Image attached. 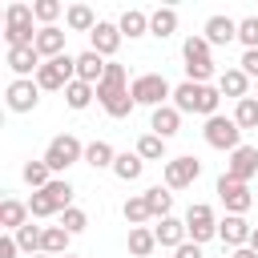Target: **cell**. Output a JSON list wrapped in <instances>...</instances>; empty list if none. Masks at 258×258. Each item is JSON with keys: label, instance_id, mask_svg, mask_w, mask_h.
<instances>
[{"label": "cell", "instance_id": "obj_1", "mask_svg": "<svg viewBox=\"0 0 258 258\" xmlns=\"http://www.w3.org/2000/svg\"><path fill=\"white\" fill-rule=\"evenodd\" d=\"M181 117L185 113H202V117H218V105H222V93L218 85H194V81H181L173 85V101H169Z\"/></svg>", "mask_w": 258, "mask_h": 258}, {"label": "cell", "instance_id": "obj_2", "mask_svg": "<svg viewBox=\"0 0 258 258\" xmlns=\"http://www.w3.org/2000/svg\"><path fill=\"white\" fill-rule=\"evenodd\" d=\"M32 4H8L4 8V44L8 48H24V44H36V32L32 28Z\"/></svg>", "mask_w": 258, "mask_h": 258}, {"label": "cell", "instance_id": "obj_3", "mask_svg": "<svg viewBox=\"0 0 258 258\" xmlns=\"http://www.w3.org/2000/svg\"><path fill=\"white\" fill-rule=\"evenodd\" d=\"M129 93H133L137 105H149V109H161V105L173 101V85H169L161 73H141V77H133Z\"/></svg>", "mask_w": 258, "mask_h": 258}, {"label": "cell", "instance_id": "obj_4", "mask_svg": "<svg viewBox=\"0 0 258 258\" xmlns=\"http://www.w3.org/2000/svg\"><path fill=\"white\" fill-rule=\"evenodd\" d=\"M77 161H85V145H81L77 133H60V137L48 141V149H44V165H48L52 173H64V169L77 165Z\"/></svg>", "mask_w": 258, "mask_h": 258}, {"label": "cell", "instance_id": "obj_5", "mask_svg": "<svg viewBox=\"0 0 258 258\" xmlns=\"http://www.w3.org/2000/svg\"><path fill=\"white\" fill-rule=\"evenodd\" d=\"M202 137H206V145L210 149H226V153H234L238 145H242V129H238V121L234 117H206V125H202Z\"/></svg>", "mask_w": 258, "mask_h": 258}, {"label": "cell", "instance_id": "obj_6", "mask_svg": "<svg viewBox=\"0 0 258 258\" xmlns=\"http://www.w3.org/2000/svg\"><path fill=\"white\" fill-rule=\"evenodd\" d=\"M185 234L198 246H206L210 238H218V218H214V210L206 202H189V210H185Z\"/></svg>", "mask_w": 258, "mask_h": 258}, {"label": "cell", "instance_id": "obj_7", "mask_svg": "<svg viewBox=\"0 0 258 258\" xmlns=\"http://www.w3.org/2000/svg\"><path fill=\"white\" fill-rule=\"evenodd\" d=\"M218 198H222L226 214H242V218H246V210L254 206L250 185H246V181H234L230 173H222V177H218Z\"/></svg>", "mask_w": 258, "mask_h": 258}, {"label": "cell", "instance_id": "obj_8", "mask_svg": "<svg viewBox=\"0 0 258 258\" xmlns=\"http://www.w3.org/2000/svg\"><path fill=\"white\" fill-rule=\"evenodd\" d=\"M198 177H202V161L198 157L185 153V157H169L165 161V185L169 189H189Z\"/></svg>", "mask_w": 258, "mask_h": 258}, {"label": "cell", "instance_id": "obj_9", "mask_svg": "<svg viewBox=\"0 0 258 258\" xmlns=\"http://www.w3.org/2000/svg\"><path fill=\"white\" fill-rule=\"evenodd\" d=\"M4 101H8V109L12 113H32L36 105H40V85L28 77V81H12L8 89H4Z\"/></svg>", "mask_w": 258, "mask_h": 258}, {"label": "cell", "instance_id": "obj_10", "mask_svg": "<svg viewBox=\"0 0 258 258\" xmlns=\"http://www.w3.org/2000/svg\"><path fill=\"white\" fill-rule=\"evenodd\" d=\"M4 60H8V69L16 73V81H28V77H36V69L44 64V56L36 52V44H24V48H8V52H4Z\"/></svg>", "mask_w": 258, "mask_h": 258}, {"label": "cell", "instance_id": "obj_11", "mask_svg": "<svg viewBox=\"0 0 258 258\" xmlns=\"http://www.w3.org/2000/svg\"><path fill=\"white\" fill-rule=\"evenodd\" d=\"M121 40H125V36H121V28H117L113 20H101V24L89 32V48H93L97 56H105V60L121 48Z\"/></svg>", "mask_w": 258, "mask_h": 258}, {"label": "cell", "instance_id": "obj_12", "mask_svg": "<svg viewBox=\"0 0 258 258\" xmlns=\"http://www.w3.org/2000/svg\"><path fill=\"white\" fill-rule=\"evenodd\" d=\"M250 234H254V226H250L242 214H226V218L218 222V238H222L230 250H238V246H250Z\"/></svg>", "mask_w": 258, "mask_h": 258}, {"label": "cell", "instance_id": "obj_13", "mask_svg": "<svg viewBox=\"0 0 258 258\" xmlns=\"http://www.w3.org/2000/svg\"><path fill=\"white\" fill-rule=\"evenodd\" d=\"M226 173H230L234 181H250V177L258 173V149H254V145H238V149L230 153V161H226Z\"/></svg>", "mask_w": 258, "mask_h": 258}, {"label": "cell", "instance_id": "obj_14", "mask_svg": "<svg viewBox=\"0 0 258 258\" xmlns=\"http://www.w3.org/2000/svg\"><path fill=\"white\" fill-rule=\"evenodd\" d=\"M97 101H101V109H105L113 121L129 117V113H133V105H137L129 89H97Z\"/></svg>", "mask_w": 258, "mask_h": 258}, {"label": "cell", "instance_id": "obj_15", "mask_svg": "<svg viewBox=\"0 0 258 258\" xmlns=\"http://www.w3.org/2000/svg\"><path fill=\"white\" fill-rule=\"evenodd\" d=\"M218 93L222 97H234V101H246L250 97V77L234 64V69H222L218 73Z\"/></svg>", "mask_w": 258, "mask_h": 258}, {"label": "cell", "instance_id": "obj_16", "mask_svg": "<svg viewBox=\"0 0 258 258\" xmlns=\"http://www.w3.org/2000/svg\"><path fill=\"white\" fill-rule=\"evenodd\" d=\"M153 234H157V246H165V250H177L181 242H189V234H185V218H161L157 226H153Z\"/></svg>", "mask_w": 258, "mask_h": 258}, {"label": "cell", "instance_id": "obj_17", "mask_svg": "<svg viewBox=\"0 0 258 258\" xmlns=\"http://www.w3.org/2000/svg\"><path fill=\"white\" fill-rule=\"evenodd\" d=\"M202 36L210 40V48L214 44H230V40H238V20H230V16H210L206 20V28H202Z\"/></svg>", "mask_w": 258, "mask_h": 258}, {"label": "cell", "instance_id": "obj_18", "mask_svg": "<svg viewBox=\"0 0 258 258\" xmlns=\"http://www.w3.org/2000/svg\"><path fill=\"white\" fill-rule=\"evenodd\" d=\"M149 133H157L161 141H169L173 133H181V113H177L173 105H161V109H153V117H149Z\"/></svg>", "mask_w": 258, "mask_h": 258}, {"label": "cell", "instance_id": "obj_19", "mask_svg": "<svg viewBox=\"0 0 258 258\" xmlns=\"http://www.w3.org/2000/svg\"><path fill=\"white\" fill-rule=\"evenodd\" d=\"M64 28H56V24H48V28H40L36 32V52L44 56V60H52V56H64Z\"/></svg>", "mask_w": 258, "mask_h": 258}, {"label": "cell", "instance_id": "obj_20", "mask_svg": "<svg viewBox=\"0 0 258 258\" xmlns=\"http://www.w3.org/2000/svg\"><path fill=\"white\" fill-rule=\"evenodd\" d=\"M105 56H97L93 48H85L81 56H77V81H85V85H101V77H105Z\"/></svg>", "mask_w": 258, "mask_h": 258}, {"label": "cell", "instance_id": "obj_21", "mask_svg": "<svg viewBox=\"0 0 258 258\" xmlns=\"http://www.w3.org/2000/svg\"><path fill=\"white\" fill-rule=\"evenodd\" d=\"M28 202H16V198H4L0 202V226L8 230V234H16L20 226H28Z\"/></svg>", "mask_w": 258, "mask_h": 258}, {"label": "cell", "instance_id": "obj_22", "mask_svg": "<svg viewBox=\"0 0 258 258\" xmlns=\"http://www.w3.org/2000/svg\"><path fill=\"white\" fill-rule=\"evenodd\" d=\"M64 24H69L73 32H93L101 20H97V12H93L89 4H69V8H64Z\"/></svg>", "mask_w": 258, "mask_h": 258}, {"label": "cell", "instance_id": "obj_23", "mask_svg": "<svg viewBox=\"0 0 258 258\" xmlns=\"http://www.w3.org/2000/svg\"><path fill=\"white\" fill-rule=\"evenodd\" d=\"M117 28H121V36H129V40L145 36V32H149V12H141V8H125L121 20H117Z\"/></svg>", "mask_w": 258, "mask_h": 258}, {"label": "cell", "instance_id": "obj_24", "mask_svg": "<svg viewBox=\"0 0 258 258\" xmlns=\"http://www.w3.org/2000/svg\"><path fill=\"white\" fill-rule=\"evenodd\" d=\"M145 206H149V214L161 222V218H169L173 214V194H169V185H149L145 189Z\"/></svg>", "mask_w": 258, "mask_h": 258}, {"label": "cell", "instance_id": "obj_25", "mask_svg": "<svg viewBox=\"0 0 258 258\" xmlns=\"http://www.w3.org/2000/svg\"><path fill=\"white\" fill-rule=\"evenodd\" d=\"M69 230L64 226H44V246H40V254H48V258H64L69 254Z\"/></svg>", "mask_w": 258, "mask_h": 258}, {"label": "cell", "instance_id": "obj_26", "mask_svg": "<svg viewBox=\"0 0 258 258\" xmlns=\"http://www.w3.org/2000/svg\"><path fill=\"white\" fill-rule=\"evenodd\" d=\"M153 250H157V234L149 226H133L129 230V254L133 258H149Z\"/></svg>", "mask_w": 258, "mask_h": 258}, {"label": "cell", "instance_id": "obj_27", "mask_svg": "<svg viewBox=\"0 0 258 258\" xmlns=\"http://www.w3.org/2000/svg\"><path fill=\"white\" fill-rule=\"evenodd\" d=\"M113 161H117V153H113L109 141H89V145H85V165H93V169H113Z\"/></svg>", "mask_w": 258, "mask_h": 258}, {"label": "cell", "instance_id": "obj_28", "mask_svg": "<svg viewBox=\"0 0 258 258\" xmlns=\"http://www.w3.org/2000/svg\"><path fill=\"white\" fill-rule=\"evenodd\" d=\"M149 32L161 36V40L173 36V32H177V12H173V8H153V12H149Z\"/></svg>", "mask_w": 258, "mask_h": 258}, {"label": "cell", "instance_id": "obj_29", "mask_svg": "<svg viewBox=\"0 0 258 258\" xmlns=\"http://www.w3.org/2000/svg\"><path fill=\"white\" fill-rule=\"evenodd\" d=\"M93 97H97V85H85V81H73V85L64 89V105H69V109H77V113H81V109H89V101H93Z\"/></svg>", "mask_w": 258, "mask_h": 258}, {"label": "cell", "instance_id": "obj_30", "mask_svg": "<svg viewBox=\"0 0 258 258\" xmlns=\"http://www.w3.org/2000/svg\"><path fill=\"white\" fill-rule=\"evenodd\" d=\"M141 161H165V141L157 133H141L137 137V149H133Z\"/></svg>", "mask_w": 258, "mask_h": 258}, {"label": "cell", "instance_id": "obj_31", "mask_svg": "<svg viewBox=\"0 0 258 258\" xmlns=\"http://www.w3.org/2000/svg\"><path fill=\"white\" fill-rule=\"evenodd\" d=\"M16 246H20L28 258H32V254H40V246H44V226H32V222H28V226H20V230H16Z\"/></svg>", "mask_w": 258, "mask_h": 258}, {"label": "cell", "instance_id": "obj_32", "mask_svg": "<svg viewBox=\"0 0 258 258\" xmlns=\"http://www.w3.org/2000/svg\"><path fill=\"white\" fill-rule=\"evenodd\" d=\"M141 169H145V161H141L137 153H117V161H113V173H117L121 181H137Z\"/></svg>", "mask_w": 258, "mask_h": 258}, {"label": "cell", "instance_id": "obj_33", "mask_svg": "<svg viewBox=\"0 0 258 258\" xmlns=\"http://www.w3.org/2000/svg\"><path fill=\"white\" fill-rule=\"evenodd\" d=\"M121 214H125V222H129V230L133 226H145L153 214H149V206H145V194H137V198H125V206H121Z\"/></svg>", "mask_w": 258, "mask_h": 258}, {"label": "cell", "instance_id": "obj_34", "mask_svg": "<svg viewBox=\"0 0 258 258\" xmlns=\"http://www.w3.org/2000/svg\"><path fill=\"white\" fill-rule=\"evenodd\" d=\"M28 214H32V218H52V214H60V206H56V198H52L48 189H36V194L28 198Z\"/></svg>", "mask_w": 258, "mask_h": 258}, {"label": "cell", "instance_id": "obj_35", "mask_svg": "<svg viewBox=\"0 0 258 258\" xmlns=\"http://www.w3.org/2000/svg\"><path fill=\"white\" fill-rule=\"evenodd\" d=\"M234 121H238L242 133H246V129H258V97L238 101V105H234Z\"/></svg>", "mask_w": 258, "mask_h": 258}, {"label": "cell", "instance_id": "obj_36", "mask_svg": "<svg viewBox=\"0 0 258 258\" xmlns=\"http://www.w3.org/2000/svg\"><path fill=\"white\" fill-rule=\"evenodd\" d=\"M181 56H185V64H194V60H210V40H206L202 32L185 36V44H181Z\"/></svg>", "mask_w": 258, "mask_h": 258}, {"label": "cell", "instance_id": "obj_37", "mask_svg": "<svg viewBox=\"0 0 258 258\" xmlns=\"http://www.w3.org/2000/svg\"><path fill=\"white\" fill-rule=\"evenodd\" d=\"M24 181L32 185V194H36V189H44V185L52 181V169L44 165V157H40V161H24Z\"/></svg>", "mask_w": 258, "mask_h": 258}, {"label": "cell", "instance_id": "obj_38", "mask_svg": "<svg viewBox=\"0 0 258 258\" xmlns=\"http://www.w3.org/2000/svg\"><path fill=\"white\" fill-rule=\"evenodd\" d=\"M97 89H129V73H125V64L109 60V64H105V77H101Z\"/></svg>", "mask_w": 258, "mask_h": 258}, {"label": "cell", "instance_id": "obj_39", "mask_svg": "<svg viewBox=\"0 0 258 258\" xmlns=\"http://www.w3.org/2000/svg\"><path fill=\"white\" fill-rule=\"evenodd\" d=\"M60 12H64V4H60V0H36V4H32V16L40 20V28H48Z\"/></svg>", "mask_w": 258, "mask_h": 258}, {"label": "cell", "instance_id": "obj_40", "mask_svg": "<svg viewBox=\"0 0 258 258\" xmlns=\"http://www.w3.org/2000/svg\"><path fill=\"white\" fill-rule=\"evenodd\" d=\"M214 77H218L214 60H194V64H185V81H194V85H210Z\"/></svg>", "mask_w": 258, "mask_h": 258}, {"label": "cell", "instance_id": "obj_41", "mask_svg": "<svg viewBox=\"0 0 258 258\" xmlns=\"http://www.w3.org/2000/svg\"><path fill=\"white\" fill-rule=\"evenodd\" d=\"M60 226H64L69 234H81V230L89 226V214H85V210H77V206H69V210L60 214Z\"/></svg>", "mask_w": 258, "mask_h": 258}, {"label": "cell", "instance_id": "obj_42", "mask_svg": "<svg viewBox=\"0 0 258 258\" xmlns=\"http://www.w3.org/2000/svg\"><path fill=\"white\" fill-rule=\"evenodd\" d=\"M238 40H242L246 48H258V16L238 20Z\"/></svg>", "mask_w": 258, "mask_h": 258}, {"label": "cell", "instance_id": "obj_43", "mask_svg": "<svg viewBox=\"0 0 258 258\" xmlns=\"http://www.w3.org/2000/svg\"><path fill=\"white\" fill-rule=\"evenodd\" d=\"M238 69L258 85V48H246V52H242V60H238Z\"/></svg>", "mask_w": 258, "mask_h": 258}, {"label": "cell", "instance_id": "obj_44", "mask_svg": "<svg viewBox=\"0 0 258 258\" xmlns=\"http://www.w3.org/2000/svg\"><path fill=\"white\" fill-rule=\"evenodd\" d=\"M16 254H20L16 234H4V238H0V258H16Z\"/></svg>", "mask_w": 258, "mask_h": 258}, {"label": "cell", "instance_id": "obj_45", "mask_svg": "<svg viewBox=\"0 0 258 258\" xmlns=\"http://www.w3.org/2000/svg\"><path fill=\"white\" fill-rule=\"evenodd\" d=\"M173 258H202V246H198V242H181V246L173 250Z\"/></svg>", "mask_w": 258, "mask_h": 258}, {"label": "cell", "instance_id": "obj_46", "mask_svg": "<svg viewBox=\"0 0 258 258\" xmlns=\"http://www.w3.org/2000/svg\"><path fill=\"white\" fill-rule=\"evenodd\" d=\"M230 258H258L250 246H238V250H230Z\"/></svg>", "mask_w": 258, "mask_h": 258}, {"label": "cell", "instance_id": "obj_47", "mask_svg": "<svg viewBox=\"0 0 258 258\" xmlns=\"http://www.w3.org/2000/svg\"><path fill=\"white\" fill-rule=\"evenodd\" d=\"M250 250L258 254V226H254V234H250Z\"/></svg>", "mask_w": 258, "mask_h": 258}, {"label": "cell", "instance_id": "obj_48", "mask_svg": "<svg viewBox=\"0 0 258 258\" xmlns=\"http://www.w3.org/2000/svg\"><path fill=\"white\" fill-rule=\"evenodd\" d=\"M32 258H48V254H32Z\"/></svg>", "mask_w": 258, "mask_h": 258}, {"label": "cell", "instance_id": "obj_49", "mask_svg": "<svg viewBox=\"0 0 258 258\" xmlns=\"http://www.w3.org/2000/svg\"><path fill=\"white\" fill-rule=\"evenodd\" d=\"M64 258H77V254H64Z\"/></svg>", "mask_w": 258, "mask_h": 258}, {"label": "cell", "instance_id": "obj_50", "mask_svg": "<svg viewBox=\"0 0 258 258\" xmlns=\"http://www.w3.org/2000/svg\"><path fill=\"white\" fill-rule=\"evenodd\" d=\"M254 97H258V85H254Z\"/></svg>", "mask_w": 258, "mask_h": 258}]
</instances>
